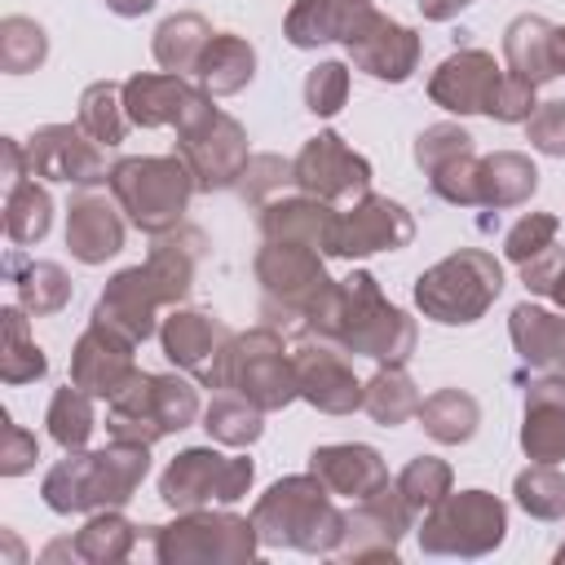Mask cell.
I'll list each match as a JSON object with an SVG mask.
<instances>
[{
    "mask_svg": "<svg viewBox=\"0 0 565 565\" xmlns=\"http://www.w3.org/2000/svg\"><path fill=\"white\" fill-rule=\"evenodd\" d=\"M177 154L194 172V185L203 194L212 190H234L252 150H247V128L216 106L212 93H199L190 110L177 124Z\"/></svg>",
    "mask_w": 565,
    "mask_h": 565,
    "instance_id": "obj_10",
    "label": "cell"
},
{
    "mask_svg": "<svg viewBox=\"0 0 565 565\" xmlns=\"http://www.w3.org/2000/svg\"><path fill=\"white\" fill-rule=\"evenodd\" d=\"M0 327H4V344H0V380L4 384H31L49 375V358L31 335L26 309L22 305H4L0 309Z\"/></svg>",
    "mask_w": 565,
    "mask_h": 565,
    "instance_id": "obj_39",
    "label": "cell"
},
{
    "mask_svg": "<svg viewBox=\"0 0 565 565\" xmlns=\"http://www.w3.org/2000/svg\"><path fill=\"white\" fill-rule=\"evenodd\" d=\"M150 552L159 565H247L260 552L252 516L221 508L177 512L168 525H154Z\"/></svg>",
    "mask_w": 565,
    "mask_h": 565,
    "instance_id": "obj_8",
    "label": "cell"
},
{
    "mask_svg": "<svg viewBox=\"0 0 565 565\" xmlns=\"http://www.w3.org/2000/svg\"><path fill=\"white\" fill-rule=\"evenodd\" d=\"M256 481V463L247 455H221L216 446H185L159 472V499L172 512L238 503Z\"/></svg>",
    "mask_w": 565,
    "mask_h": 565,
    "instance_id": "obj_12",
    "label": "cell"
},
{
    "mask_svg": "<svg viewBox=\"0 0 565 565\" xmlns=\"http://www.w3.org/2000/svg\"><path fill=\"white\" fill-rule=\"evenodd\" d=\"M207 40H212V26H207L203 13H172V18H163V22L154 26L150 53H154V62H159L163 71L194 79V66H199Z\"/></svg>",
    "mask_w": 565,
    "mask_h": 565,
    "instance_id": "obj_37",
    "label": "cell"
},
{
    "mask_svg": "<svg viewBox=\"0 0 565 565\" xmlns=\"http://www.w3.org/2000/svg\"><path fill=\"white\" fill-rule=\"evenodd\" d=\"M124 225L128 216L119 212V203L97 190H75L66 203V247L79 265H106L110 256H119Z\"/></svg>",
    "mask_w": 565,
    "mask_h": 565,
    "instance_id": "obj_23",
    "label": "cell"
},
{
    "mask_svg": "<svg viewBox=\"0 0 565 565\" xmlns=\"http://www.w3.org/2000/svg\"><path fill=\"white\" fill-rule=\"evenodd\" d=\"M547 296H552V305L565 313V265H561V274H556V282H552V291H547Z\"/></svg>",
    "mask_w": 565,
    "mask_h": 565,
    "instance_id": "obj_60",
    "label": "cell"
},
{
    "mask_svg": "<svg viewBox=\"0 0 565 565\" xmlns=\"http://www.w3.org/2000/svg\"><path fill=\"white\" fill-rule=\"evenodd\" d=\"M539 190V168L530 154L521 150H494V154H481V168H477V207H521L530 203Z\"/></svg>",
    "mask_w": 565,
    "mask_h": 565,
    "instance_id": "obj_32",
    "label": "cell"
},
{
    "mask_svg": "<svg viewBox=\"0 0 565 565\" xmlns=\"http://www.w3.org/2000/svg\"><path fill=\"white\" fill-rule=\"evenodd\" d=\"M393 486L402 490V499H406L415 512H428L433 503H441V499L455 490V472H450V463L437 459V455H415V459L397 472Z\"/></svg>",
    "mask_w": 565,
    "mask_h": 565,
    "instance_id": "obj_46",
    "label": "cell"
},
{
    "mask_svg": "<svg viewBox=\"0 0 565 565\" xmlns=\"http://www.w3.org/2000/svg\"><path fill=\"white\" fill-rule=\"evenodd\" d=\"M199 93L203 88L190 75L137 71V75L124 79V110H128L132 128H177Z\"/></svg>",
    "mask_w": 565,
    "mask_h": 565,
    "instance_id": "obj_27",
    "label": "cell"
},
{
    "mask_svg": "<svg viewBox=\"0 0 565 565\" xmlns=\"http://www.w3.org/2000/svg\"><path fill=\"white\" fill-rule=\"evenodd\" d=\"M503 79V66L486 49H455L437 62L428 75V102L450 115H486L494 102V88Z\"/></svg>",
    "mask_w": 565,
    "mask_h": 565,
    "instance_id": "obj_22",
    "label": "cell"
},
{
    "mask_svg": "<svg viewBox=\"0 0 565 565\" xmlns=\"http://www.w3.org/2000/svg\"><path fill=\"white\" fill-rule=\"evenodd\" d=\"M534 106H539V84L521 79L516 71H503V79H499L494 102H490L486 115L499 119V124H525L534 115Z\"/></svg>",
    "mask_w": 565,
    "mask_h": 565,
    "instance_id": "obj_53",
    "label": "cell"
},
{
    "mask_svg": "<svg viewBox=\"0 0 565 565\" xmlns=\"http://www.w3.org/2000/svg\"><path fill=\"white\" fill-rule=\"evenodd\" d=\"M44 57H49V31L35 18L9 13L0 22V71L4 75H26V71H40Z\"/></svg>",
    "mask_w": 565,
    "mask_h": 565,
    "instance_id": "obj_45",
    "label": "cell"
},
{
    "mask_svg": "<svg viewBox=\"0 0 565 565\" xmlns=\"http://www.w3.org/2000/svg\"><path fill=\"white\" fill-rule=\"evenodd\" d=\"M508 335L516 358L539 375H565V313H552L534 300L512 305Z\"/></svg>",
    "mask_w": 565,
    "mask_h": 565,
    "instance_id": "obj_28",
    "label": "cell"
},
{
    "mask_svg": "<svg viewBox=\"0 0 565 565\" xmlns=\"http://www.w3.org/2000/svg\"><path fill=\"white\" fill-rule=\"evenodd\" d=\"M415 516L419 512L388 481L384 490L358 499L344 512V539L335 547V561H397V547L415 530Z\"/></svg>",
    "mask_w": 565,
    "mask_h": 565,
    "instance_id": "obj_14",
    "label": "cell"
},
{
    "mask_svg": "<svg viewBox=\"0 0 565 565\" xmlns=\"http://www.w3.org/2000/svg\"><path fill=\"white\" fill-rule=\"evenodd\" d=\"M252 525L260 534V547H291L305 556H335L344 539V512L313 472L278 477L252 503Z\"/></svg>",
    "mask_w": 565,
    "mask_h": 565,
    "instance_id": "obj_3",
    "label": "cell"
},
{
    "mask_svg": "<svg viewBox=\"0 0 565 565\" xmlns=\"http://www.w3.org/2000/svg\"><path fill=\"white\" fill-rule=\"evenodd\" d=\"M194 419H203V406H199V388L172 371H141L106 402V433L115 441H141V446H154L181 428H190Z\"/></svg>",
    "mask_w": 565,
    "mask_h": 565,
    "instance_id": "obj_6",
    "label": "cell"
},
{
    "mask_svg": "<svg viewBox=\"0 0 565 565\" xmlns=\"http://www.w3.org/2000/svg\"><path fill=\"white\" fill-rule=\"evenodd\" d=\"M415 539L424 556H459V561L490 556L508 539V503L481 486L450 490L441 503L424 512Z\"/></svg>",
    "mask_w": 565,
    "mask_h": 565,
    "instance_id": "obj_9",
    "label": "cell"
},
{
    "mask_svg": "<svg viewBox=\"0 0 565 565\" xmlns=\"http://www.w3.org/2000/svg\"><path fill=\"white\" fill-rule=\"evenodd\" d=\"M22 146H26V168L40 181L93 190V185H102L110 177L106 154H102L106 146H97L79 124H44Z\"/></svg>",
    "mask_w": 565,
    "mask_h": 565,
    "instance_id": "obj_16",
    "label": "cell"
},
{
    "mask_svg": "<svg viewBox=\"0 0 565 565\" xmlns=\"http://www.w3.org/2000/svg\"><path fill=\"white\" fill-rule=\"evenodd\" d=\"M309 472L335 494V499H366L375 490L388 486V463L375 446L366 441H331V446H313L309 450Z\"/></svg>",
    "mask_w": 565,
    "mask_h": 565,
    "instance_id": "obj_24",
    "label": "cell"
},
{
    "mask_svg": "<svg viewBox=\"0 0 565 565\" xmlns=\"http://www.w3.org/2000/svg\"><path fill=\"white\" fill-rule=\"evenodd\" d=\"M556 565H565V543H561V547H556Z\"/></svg>",
    "mask_w": 565,
    "mask_h": 565,
    "instance_id": "obj_61",
    "label": "cell"
},
{
    "mask_svg": "<svg viewBox=\"0 0 565 565\" xmlns=\"http://www.w3.org/2000/svg\"><path fill=\"white\" fill-rule=\"evenodd\" d=\"M53 230V199L40 181H18L4 190V234L13 247H31Z\"/></svg>",
    "mask_w": 565,
    "mask_h": 565,
    "instance_id": "obj_40",
    "label": "cell"
},
{
    "mask_svg": "<svg viewBox=\"0 0 565 565\" xmlns=\"http://www.w3.org/2000/svg\"><path fill=\"white\" fill-rule=\"evenodd\" d=\"M349 102V66L344 62H318L305 75V110L318 119L340 115Z\"/></svg>",
    "mask_w": 565,
    "mask_h": 565,
    "instance_id": "obj_48",
    "label": "cell"
},
{
    "mask_svg": "<svg viewBox=\"0 0 565 565\" xmlns=\"http://www.w3.org/2000/svg\"><path fill=\"white\" fill-rule=\"evenodd\" d=\"M521 450L530 463L565 459V375H539L521 402Z\"/></svg>",
    "mask_w": 565,
    "mask_h": 565,
    "instance_id": "obj_26",
    "label": "cell"
},
{
    "mask_svg": "<svg viewBox=\"0 0 565 565\" xmlns=\"http://www.w3.org/2000/svg\"><path fill=\"white\" fill-rule=\"evenodd\" d=\"M4 274L18 291V305L35 318L62 313L71 305V274L57 260H26L22 247H13L9 260H4Z\"/></svg>",
    "mask_w": 565,
    "mask_h": 565,
    "instance_id": "obj_33",
    "label": "cell"
},
{
    "mask_svg": "<svg viewBox=\"0 0 565 565\" xmlns=\"http://www.w3.org/2000/svg\"><path fill=\"white\" fill-rule=\"evenodd\" d=\"M35 459H40V437L4 415L0 419V477H22L35 468Z\"/></svg>",
    "mask_w": 565,
    "mask_h": 565,
    "instance_id": "obj_54",
    "label": "cell"
},
{
    "mask_svg": "<svg viewBox=\"0 0 565 565\" xmlns=\"http://www.w3.org/2000/svg\"><path fill=\"white\" fill-rule=\"evenodd\" d=\"M477 168H481V154H477V150H463V154L437 163V168L424 172V177H428V185H433V194H437L441 203L477 207Z\"/></svg>",
    "mask_w": 565,
    "mask_h": 565,
    "instance_id": "obj_47",
    "label": "cell"
},
{
    "mask_svg": "<svg viewBox=\"0 0 565 565\" xmlns=\"http://www.w3.org/2000/svg\"><path fill=\"white\" fill-rule=\"evenodd\" d=\"M230 335H234V331H230L216 313H207V309H185V305L168 309V318L159 322L163 358H168L177 371H185L194 384H203V388L212 384V371H216V362H221Z\"/></svg>",
    "mask_w": 565,
    "mask_h": 565,
    "instance_id": "obj_20",
    "label": "cell"
},
{
    "mask_svg": "<svg viewBox=\"0 0 565 565\" xmlns=\"http://www.w3.org/2000/svg\"><path fill=\"white\" fill-rule=\"evenodd\" d=\"M344 49H349L353 71H362L371 79H384V84H406L419 71V57H424L419 31H411L406 22L380 13L375 4L362 9V18H358L353 35L344 40Z\"/></svg>",
    "mask_w": 565,
    "mask_h": 565,
    "instance_id": "obj_15",
    "label": "cell"
},
{
    "mask_svg": "<svg viewBox=\"0 0 565 565\" xmlns=\"http://www.w3.org/2000/svg\"><path fill=\"white\" fill-rule=\"evenodd\" d=\"M159 309H168V296L141 260V265H128L106 278V287L93 305V322H106V327L124 331L128 340L146 344L150 335H159V322H163Z\"/></svg>",
    "mask_w": 565,
    "mask_h": 565,
    "instance_id": "obj_19",
    "label": "cell"
},
{
    "mask_svg": "<svg viewBox=\"0 0 565 565\" xmlns=\"http://www.w3.org/2000/svg\"><path fill=\"white\" fill-rule=\"evenodd\" d=\"M556 234H561V216H552V212H525V216L503 234V256H508L512 265H525L530 256L547 252V247L556 243Z\"/></svg>",
    "mask_w": 565,
    "mask_h": 565,
    "instance_id": "obj_50",
    "label": "cell"
},
{
    "mask_svg": "<svg viewBox=\"0 0 565 565\" xmlns=\"http://www.w3.org/2000/svg\"><path fill=\"white\" fill-rule=\"evenodd\" d=\"M415 238V216L388 199V194H358L349 212H340L335 225V256L344 260H362L375 252H402Z\"/></svg>",
    "mask_w": 565,
    "mask_h": 565,
    "instance_id": "obj_18",
    "label": "cell"
},
{
    "mask_svg": "<svg viewBox=\"0 0 565 565\" xmlns=\"http://www.w3.org/2000/svg\"><path fill=\"white\" fill-rule=\"evenodd\" d=\"M296 362V384H300V402H309L322 415H353L362 411V384L353 362L344 358L340 344L318 340V335H300L291 349Z\"/></svg>",
    "mask_w": 565,
    "mask_h": 565,
    "instance_id": "obj_17",
    "label": "cell"
},
{
    "mask_svg": "<svg viewBox=\"0 0 565 565\" xmlns=\"http://www.w3.org/2000/svg\"><path fill=\"white\" fill-rule=\"evenodd\" d=\"M146 472H150V446L110 437L102 450H66V459H57L44 472L40 494L57 516L124 508L146 481Z\"/></svg>",
    "mask_w": 565,
    "mask_h": 565,
    "instance_id": "obj_2",
    "label": "cell"
},
{
    "mask_svg": "<svg viewBox=\"0 0 565 565\" xmlns=\"http://www.w3.org/2000/svg\"><path fill=\"white\" fill-rule=\"evenodd\" d=\"M260 234L265 238H282V243H309L322 256H335V225L340 212L335 203H322L313 194H274L269 203H260Z\"/></svg>",
    "mask_w": 565,
    "mask_h": 565,
    "instance_id": "obj_25",
    "label": "cell"
},
{
    "mask_svg": "<svg viewBox=\"0 0 565 565\" xmlns=\"http://www.w3.org/2000/svg\"><path fill=\"white\" fill-rule=\"evenodd\" d=\"M300 331L331 340L353 358H371L375 366H406L419 340L415 318L393 300H384L371 269H353L349 278H335L309 305Z\"/></svg>",
    "mask_w": 565,
    "mask_h": 565,
    "instance_id": "obj_1",
    "label": "cell"
},
{
    "mask_svg": "<svg viewBox=\"0 0 565 565\" xmlns=\"http://www.w3.org/2000/svg\"><path fill=\"white\" fill-rule=\"evenodd\" d=\"M203 252H207V238H203V230H194V225H177V230H168V234H159L154 243H150V256H146V269L154 274V282L163 287V296H168V309H177L185 296H190V287H194V274H199V260H203Z\"/></svg>",
    "mask_w": 565,
    "mask_h": 565,
    "instance_id": "obj_29",
    "label": "cell"
},
{
    "mask_svg": "<svg viewBox=\"0 0 565 565\" xmlns=\"http://www.w3.org/2000/svg\"><path fill=\"white\" fill-rule=\"evenodd\" d=\"M137 340L106 322H88L71 349V384L93 393L97 402H110L132 375H137Z\"/></svg>",
    "mask_w": 565,
    "mask_h": 565,
    "instance_id": "obj_21",
    "label": "cell"
},
{
    "mask_svg": "<svg viewBox=\"0 0 565 565\" xmlns=\"http://www.w3.org/2000/svg\"><path fill=\"white\" fill-rule=\"evenodd\" d=\"M203 428L216 446H234V450H247L252 441H260L265 433V411H256L247 397L238 393H216L203 411Z\"/></svg>",
    "mask_w": 565,
    "mask_h": 565,
    "instance_id": "obj_42",
    "label": "cell"
},
{
    "mask_svg": "<svg viewBox=\"0 0 565 565\" xmlns=\"http://www.w3.org/2000/svg\"><path fill=\"white\" fill-rule=\"evenodd\" d=\"M463 150H477V146H472V132H468L463 124H455V119H441V124H428V128L415 137L411 159H415L419 172H433L437 163H446V159H455V154H463Z\"/></svg>",
    "mask_w": 565,
    "mask_h": 565,
    "instance_id": "obj_49",
    "label": "cell"
},
{
    "mask_svg": "<svg viewBox=\"0 0 565 565\" xmlns=\"http://www.w3.org/2000/svg\"><path fill=\"white\" fill-rule=\"evenodd\" d=\"M419 388L406 375V366H375V375L362 384V411L380 424V428H397L406 419L419 415Z\"/></svg>",
    "mask_w": 565,
    "mask_h": 565,
    "instance_id": "obj_38",
    "label": "cell"
},
{
    "mask_svg": "<svg viewBox=\"0 0 565 565\" xmlns=\"http://www.w3.org/2000/svg\"><path fill=\"white\" fill-rule=\"evenodd\" d=\"M512 499L534 521H561L565 516V477L556 472V463H530L516 472Z\"/></svg>",
    "mask_w": 565,
    "mask_h": 565,
    "instance_id": "obj_44",
    "label": "cell"
},
{
    "mask_svg": "<svg viewBox=\"0 0 565 565\" xmlns=\"http://www.w3.org/2000/svg\"><path fill=\"white\" fill-rule=\"evenodd\" d=\"M525 141L547 159H565V97L534 106V115L525 119Z\"/></svg>",
    "mask_w": 565,
    "mask_h": 565,
    "instance_id": "obj_52",
    "label": "cell"
},
{
    "mask_svg": "<svg viewBox=\"0 0 565 565\" xmlns=\"http://www.w3.org/2000/svg\"><path fill=\"white\" fill-rule=\"evenodd\" d=\"M419 4V13L428 18V22H450V18H459L468 4H477V0H415Z\"/></svg>",
    "mask_w": 565,
    "mask_h": 565,
    "instance_id": "obj_57",
    "label": "cell"
},
{
    "mask_svg": "<svg viewBox=\"0 0 565 565\" xmlns=\"http://www.w3.org/2000/svg\"><path fill=\"white\" fill-rule=\"evenodd\" d=\"M503 291V265L486 247H459L415 278V309L441 327H472Z\"/></svg>",
    "mask_w": 565,
    "mask_h": 565,
    "instance_id": "obj_7",
    "label": "cell"
},
{
    "mask_svg": "<svg viewBox=\"0 0 565 565\" xmlns=\"http://www.w3.org/2000/svg\"><path fill=\"white\" fill-rule=\"evenodd\" d=\"M207 388L238 393L265 415L291 406L300 397V384H296V362H291V349H287L282 331L269 327V322H260L252 331H234Z\"/></svg>",
    "mask_w": 565,
    "mask_h": 565,
    "instance_id": "obj_5",
    "label": "cell"
},
{
    "mask_svg": "<svg viewBox=\"0 0 565 565\" xmlns=\"http://www.w3.org/2000/svg\"><path fill=\"white\" fill-rule=\"evenodd\" d=\"M282 185H291V159H282V154H252L234 190H238L247 203L260 207V203H269Z\"/></svg>",
    "mask_w": 565,
    "mask_h": 565,
    "instance_id": "obj_51",
    "label": "cell"
},
{
    "mask_svg": "<svg viewBox=\"0 0 565 565\" xmlns=\"http://www.w3.org/2000/svg\"><path fill=\"white\" fill-rule=\"evenodd\" d=\"M159 0H106V9L115 13V18H141V13H150Z\"/></svg>",
    "mask_w": 565,
    "mask_h": 565,
    "instance_id": "obj_58",
    "label": "cell"
},
{
    "mask_svg": "<svg viewBox=\"0 0 565 565\" xmlns=\"http://www.w3.org/2000/svg\"><path fill=\"white\" fill-rule=\"evenodd\" d=\"M362 4H371V0H362Z\"/></svg>",
    "mask_w": 565,
    "mask_h": 565,
    "instance_id": "obj_62",
    "label": "cell"
},
{
    "mask_svg": "<svg viewBox=\"0 0 565 565\" xmlns=\"http://www.w3.org/2000/svg\"><path fill=\"white\" fill-rule=\"evenodd\" d=\"M371 159L358 154L340 132L322 128L313 132L296 159H291V185L300 194H313L322 203H340V199H353V194H366L371 190Z\"/></svg>",
    "mask_w": 565,
    "mask_h": 565,
    "instance_id": "obj_13",
    "label": "cell"
},
{
    "mask_svg": "<svg viewBox=\"0 0 565 565\" xmlns=\"http://www.w3.org/2000/svg\"><path fill=\"white\" fill-rule=\"evenodd\" d=\"M552 31H556V22H547L543 13L512 18L503 26V62H508V71H516L530 84L556 79V66H552Z\"/></svg>",
    "mask_w": 565,
    "mask_h": 565,
    "instance_id": "obj_34",
    "label": "cell"
},
{
    "mask_svg": "<svg viewBox=\"0 0 565 565\" xmlns=\"http://www.w3.org/2000/svg\"><path fill=\"white\" fill-rule=\"evenodd\" d=\"M561 265H565V252L552 243L547 252L530 256V260H525V265H516V269H521V282H525V291H530V296H547V291H552V282H556V274H561Z\"/></svg>",
    "mask_w": 565,
    "mask_h": 565,
    "instance_id": "obj_55",
    "label": "cell"
},
{
    "mask_svg": "<svg viewBox=\"0 0 565 565\" xmlns=\"http://www.w3.org/2000/svg\"><path fill=\"white\" fill-rule=\"evenodd\" d=\"M106 190L119 203V212L128 216V225L150 234V238L177 230L185 221L190 199L199 194L194 172L185 168V159L177 150L172 154H128V159H115L110 177H106Z\"/></svg>",
    "mask_w": 565,
    "mask_h": 565,
    "instance_id": "obj_4",
    "label": "cell"
},
{
    "mask_svg": "<svg viewBox=\"0 0 565 565\" xmlns=\"http://www.w3.org/2000/svg\"><path fill=\"white\" fill-rule=\"evenodd\" d=\"M93 393H84L79 384H66L53 393L49 411H44V428L62 450H84L93 428H97V411H93Z\"/></svg>",
    "mask_w": 565,
    "mask_h": 565,
    "instance_id": "obj_43",
    "label": "cell"
},
{
    "mask_svg": "<svg viewBox=\"0 0 565 565\" xmlns=\"http://www.w3.org/2000/svg\"><path fill=\"white\" fill-rule=\"evenodd\" d=\"M141 539V525H132L119 508H102V512H88L84 530H75V561L84 565H119L132 556Z\"/></svg>",
    "mask_w": 565,
    "mask_h": 565,
    "instance_id": "obj_35",
    "label": "cell"
},
{
    "mask_svg": "<svg viewBox=\"0 0 565 565\" xmlns=\"http://www.w3.org/2000/svg\"><path fill=\"white\" fill-rule=\"evenodd\" d=\"M552 66H556V75H565V26L561 22L552 31Z\"/></svg>",
    "mask_w": 565,
    "mask_h": 565,
    "instance_id": "obj_59",
    "label": "cell"
},
{
    "mask_svg": "<svg viewBox=\"0 0 565 565\" xmlns=\"http://www.w3.org/2000/svg\"><path fill=\"white\" fill-rule=\"evenodd\" d=\"M362 0H296L282 18V35L291 49L344 44L362 18Z\"/></svg>",
    "mask_w": 565,
    "mask_h": 565,
    "instance_id": "obj_30",
    "label": "cell"
},
{
    "mask_svg": "<svg viewBox=\"0 0 565 565\" xmlns=\"http://www.w3.org/2000/svg\"><path fill=\"white\" fill-rule=\"evenodd\" d=\"M252 274L260 282V318L269 327L278 322H305L309 305L335 282L327 274V256L309 243H282V238H265Z\"/></svg>",
    "mask_w": 565,
    "mask_h": 565,
    "instance_id": "obj_11",
    "label": "cell"
},
{
    "mask_svg": "<svg viewBox=\"0 0 565 565\" xmlns=\"http://www.w3.org/2000/svg\"><path fill=\"white\" fill-rule=\"evenodd\" d=\"M252 79H256V49L238 31H212V40L194 66V84L212 97H234Z\"/></svg>",
    "mask_w": 565,
    "mask_h": 565,
    "instance_id": "obj_31",
    "label": "cell"
},
{
    "mask_svg": "<svg viewBox=\"0 0 565 565\" xmlns=\"http://www.w3.org/2000/svg\"><path fill=\"white\" fill-rule=\"evenodd\" d=\"M97 146H119L132 128L128 110H124V84H110V79H97L79 93V119H75Z\"/></svg>",
    "mask_w": 565,
    "mask_h": 565,
    "instance_id": "obj_41",
    "label": "cell"
},
{
    "mask_svg": "<svg viewBox=\"0 0 565 565\" xmlns=\"http://www.w3.org/2000/svg\"><path fill=\"white\" fill-rule=\"evenodd\" d=\"M419 428L433 437V441H441V446H463V441H472L477 437V428H481V406H477V397L472 393H463V388H437V393H428L424 402H419Z\"/></svg>",
    "mask_w": 565,
    "mask_h": 565,
    "instance_id": "obj_36",
    "label": "cell"
},
{
    "mask_svg": "<svg viewBox=\"0 0 565 565\" xmlns=\"http://www.w3.org/2000/svg\"><path fill=\"white\" fill-rule=\"evenodd\" d=\"M0 159H4V190L31 177V168H26V146H22L18 137H0Z\"/></svg>",
    "mask_w": 565,
    "mask_h": 565,
    "instance_id": "obj_56",
    "label": "cell"
}]
</instances>
